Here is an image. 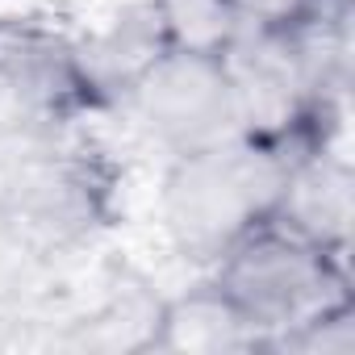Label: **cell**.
Here are the masks:
<instances>
[{"label": "cell", "mask_w": 355, "mask_h": 355, "mask_svg": "<svg viewBox=\"0 0 355 355\" xmlns=\"http://www.w3.org/2000/svg\"><path fill=\"white\" fill-rule=\"evenodd\" d=\"M109 109L84 42L42 17H0V146L76 134Z\"/></svg>", "instance_id": "277c9868"}, {"label": "cell", "mask_w": 355, "mask_h": 355, "mask_svg": "<svg viewBox=\"0 0 355 355\" xmlns=\"http://www.w3.org/2000/svg\"><path fill=\"white\" fill-rule=\"evenodd\" d=\"M163 51L189 55H234L243 26L230 0H142Z\"/></svg>", "instance_id": "52a82bcc"}, {"label": "cell", "mask_w": 355, "mask_h": 355, "mask_svg": "<svg viewBox=\"0 0 355 355\" xmlns=\"http://www.w3.org/2000/svg\"><path fill=\"white\" fill-rule=\"evenodd\" d=\"M343 101H313L280 125H239L197 150L171 155L159 184L167 243L209 268L247 230L280 214L284 189L305 155L338 146Z\"/></svg>", "instance_id": "6da1fadb"}, {"label": "cell", "mask_w": 355, "mask_h": 355, "mask_svg": "<svg viewBox=\"0 0 355 355\" xmlns=\"http://www.w3.org/2000/svg\"><path fill=\"white\" fill-rule=\"evenodd\" d=\"M243 38L288 42L322 26L347 21V0H230Z\"/></svg>", "instance_id": "ba28073f"}, {"label": "cell", "mask_w": 355, "mask_h": 355, "mask_svg": "<svg viewBox=\"0 0 355 355\" xmlns=\"http://www.w3.org/2000/svg\"><path fill=\"white\" fill-rule=\"evenodd\" d=\"M205 276L243 318L255 351H284L301 326L351 305L347 247L322 243L280 214L226 247Z\"/></svg>", "instance_id": "3957f363"}, {"label": "cell", "mask_w": 355, "mask_h": 355, "mask_svg": "<svg viewBox=\"0 0 355 355\" xmlns=\"http://www.w3.org/2000/svg\"><path fill=\"white\" fill-rule=\"evenodd\" d=\"M0 239L63 255L96 243L117 222L121 167L105 146L76 134L0 146Z\"/></svg>", "instance_id": "7a4b0ae2"}, {"label": "cell", "mask_w": 355, "mask_h": 355, "mask_svg": "<svg viewBox=\"0 0 355 355\" xmlns=\"http://www.w3.org/2000/svg\"><path fill=\"white\" fill-rule=\"evenodd\" d=\"M280 218L301 226L305 234L347 247L351 230V163L338 155V146L313 150L297 163L293 180L280 201Z\"/></svg>", "instance_id": "8992f818"}, {"label": "cell", "mask_w": 355, "mask_h": 355, "mask_svg": "<svg viewBox=\"0 0 355 355\" xmlns=\"http://www.w3.org/2000/svg\"><path fill=\"white\" fill-rule=\"evenodd\" d=\"M117 105L167 159L218 142L239 125H247L243 88L230 55L159 51L125 84Z\"/></svg>", "instance_id": "5b68a950"}]
</instances>
